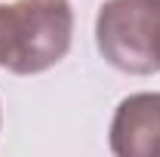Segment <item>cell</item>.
Wrapping results in <instances>:
<instances>
[{"label":"cell","instance_id":"obj_1","mask_svg":"<svg viewBox=\"0 0 160 157\" xmlns=\"http://www.w3.org/2000/svg\"><path fill=\"white\" fill-rule=\"evenodd\" d=\"M74 34L68 0H16L6 6V71L40 74L65 59Z\"/></svg>","mask_w":160,"mask_h":157},{"label":"cell","instance_id":"obj_2","mask_svg":"<svg viewBox=\"0 0 160 157\" xmlns=\"http://www.w3.org/2000/svg\"><path fill=\"white\" fill-rule=\"evenodd\" d=\"M99 53L117 71L154 74L157 56V3L154 0H108L96 19Z\"/></svg>","mask_w":160,"mask_h":157},{"label":"cell","instance_id":"obj_3","mask_svg":"<svg viewBox=\"0 0 160 157\" xmlns=\"http://www.w3.org/2000/svg\"><path fill=\"white\" fill-rule=\"evenodd\" d=\"M111 151L120 157H160V93H136L117 105Z\"/></svg>","mask_w":160,"mask_h":157},{"label":"cell","instance_id":"obj_4","mask_svg":"<svg viewBox=\"0 0 160 157\" xmlns=\"http://www.w3.org/2000/svg\"><path fill=\"white\" fill-rule=\"evenodd\" d=\"M157 3V56H160V0H154Z\"/></svg>","mask_w":160,"mask_h":157}]
</instances>
